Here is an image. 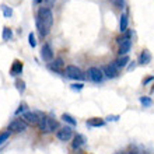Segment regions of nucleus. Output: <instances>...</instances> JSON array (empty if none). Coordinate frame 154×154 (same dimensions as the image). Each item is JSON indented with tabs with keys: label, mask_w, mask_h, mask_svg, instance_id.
Here are the masks:
<instances>
[{
	"label": "nucleus",
	"mask_w": 154,
	"mask_h": 154,
	"mask_svg": "<svg viewBox=\"0 0 154 154\" xmlns=\"http://www.w3.org/2000/svg\"><path fill=\"white\" fill-rule=\"evenodd\" d=\"M35 23H37V28L39 31L41 37L42 38L46 37L49 34V29H51V27L53 24V14L51 11V8H48V7L39 8Z\"/></svg>",
	"instance_id": "f257e3e1"
},
{
	"label": "nucleus",
	"mask_w": 154,
	"mask_h": 154,
	"mask_svg": "<svg viewBox=\"0 0 154 154\" xmlns=\"http://www.w3.org/2000/svg\"><path fill=\"white\" fill-rule=\"evenodd\" d=\"M42 118H44V114L39 112V111H27V112H24V114L21 115V119L27 125H32V126L38 125Z\"/></svg>",
	"instance_id": "f03ea898"
},
{
	"label": "nucleus",
	"mask_w": 154,
	"mask_h": 154,
	"mask_svg": "<svg viewBox=\"0 0 154 154\" xmlns=\"http://www.w3.org/2000/svg\"><path fill=\"white\" fill-rule=\"evenodd\" d=\"M65 73L67 77H70V79H74V80H83L84 79V74H83V72H81L77 66L74 65H67L66 66V70Z\"/></svg>",
	"instance_id": "7ed1b4c3"
},
{
	"label": "nucleus",
	"mask_w": 154,
	"mask_h": 154,
	"mask_svg": "<svg viewBox=\"0 0 154 154\" xmlns=\"http://www.w3.org/2000/svg\"><path fill=\"white\" fill-rule=\"evenodd\" d=\"M25 129H27V123H25L21 118H16V119H13V121L8 123V130H10V132L20 133V132H24Z\"/></svg>",
	"instance_id": "20e7f679"
},
{
	"label": "nucleus",
	"mask_w": 154,
	"mask_h": 154,
	"mask_svg": "<svg viewBox=\"0 0 154 154\" xmlns=\"http://www.w3.org/2000/svg\"><path fill=\"white\" fill-rule=\"evenodd\" d=\"M73 129L70 128V126H65V128H62L56 132V137L60 140V142H69L73 139Z\"/></svg>",
	"instance_id": "39448f33"
},
{
	"label": "nucleus",
	"mask_w": 154,
	"mask_h": 154,
	"mask_svg": "<svg viewBox=\"0 0 154 154\" xmlns=\"http://www.w3.org/2000/svg\"><path fill=\"white\" fill-rule=\"evenodd\" d=\"M87 74H88L90 80L94 81V83H101L104 80V72L100 67H90Z\"/></svg>",
	"instance_id": "423d86ee"
},
{
	"label": "nucleus",
	"mask_w": 154,
	"mask_h": 154,
	"mask_svg": "<svg viewBox=\"0 0 154 154\" xmlns=\"http://www.w3.org/2000/svg\"><path fill=\"white\" fill-rule=\"evenodd\" d=\"M41 57H42L45 62H52L53 60V51H52L51 44L45 42V44L42 45V49H41Z\"/></svg>",
	"instance_id": "0eeeda50"
},
{
	"label": "nucleus",
	"mask_w": 154,
	"mask_h": 154,
	"mask_svg": "<svg viewBox=\"0 0 154 154\" xmlns=\"http://www.w3.org/2000/svg\"><path fill=\"white\" fill-rule=\"evenodd\" d=\"M132 48V41L130 38H123V39L119 42V55L121 56H126V53L130 51Z\"/></svg>",
	"instance_id": "6e6552de"
},
{
	"label": "nucleus",
	"mask_w": 154,
	"mask_h": 154,
	"mask_svg": "<svg viewBox=\"0 0 154 154\" xmlns=\"http://www.w3.org/2000/svg\"><path fill=\"white\" fill-rule=\"evenodd\" d=\"M102 72H104V76H106L108 79H115L118 77V69L116 66L114 65V62L111 63V65H106L102 67Z\"/></svg>",
	"instance_id": "1a4fd4ad"
},
{
	"label": "nucleus",
	"mask_w": 154,
	"mask_h": 154,
	"mask_svg": "<svg viewBox=\"0 0 154 154\" xmlns=\"http://www.w3.org/2000/svg\"><path fill=\"white\" fill-rule=\"evenodd\" d=\"M85 144V137L83 134L77 133L73 136V142H72V147H73V150H80L81 147Z\"/></svg>",
	"instance_id": "9d476101"
},
{
	"label": "nucleus",
	"mask_w": 154,
	"mask_h": 154,
	"mask_svg": "<svg viewBox=\"0 0 154 154\" xmlns=\"http://www.w3.org/2000/svg\"><path fill=\"white\" fill-rule=\"evenodd\" d=\"M23 73V62H20L18 59L13 62L11 65V69H10V76H18V74Z\"/></svg>",
	"instance_id": "9b49d317"
},
{
	"label": "nucleus",
	"mask_w": 154,
	"mask_h": 154,
	"mask_svg": "<svg viewBox=\"0 0 154 154\" xmlns=\"http://www.w3.org/2000/svg\"><path fill=\"white\" fill-rule=\"evenodd\" d=\"M151 62V53L149 49H144L142 53H140V57H139V63L140 65H149Z\"/></svg>",
	"instance_id": "f8f14e48"
},
{
	"label": "nucleus",
	"mask_w": 154,
	"mask_h": 154,
	"mask_svg": "<svg viewBox=\"0 0 154 154\" xmlns=\"http://www.w3.org/2000/svg\"><path fill=\"white\" fill-rule=\"evenodd\" d=\"M104 125H105V121L101 118H91L87 121V126H90V128H101Z\"/></svg>",
	"instance_id": "ddd939ff"
},
{
	"label": "nucleus",
	"mask_w": 154,
	"mask_h": 154,
	"mask_svg": "<svg viewBox=\"0 0 154 154\" xmlns=\"http://www.w3.org/2000/svg\"><path fill=\"white\" fill-rule=\"evenodd\" d=\"M65 66V62H63V59L62 57H56L55 59V62L52 63V66H51V69L53 70V72H57V73H60V69Z\"/></svg>",
	"instance_id": "4468645a"
},
{
	"label": "nucleus",
	"mask_w": 154,
	"mask_h": 154,
	"mask_svg": "<svg viewBox=\"0 0 154 154\" xmlns=\"http://www.w3.org/2000/svg\"><path fill=\"white\" fill-rule=\"evenodd\" d=\"M46 121H48V133L59 129V123H57V121H55L52 116H46Z\"/></svg>",
	"instance_id": "2eb2a0df"
},
{
	"label": "nucleus",
	"mask_w": 154,
	"mask_h": 154,
	"mask_svg": "<svg viewBox=\"0 0 154 154\" xmlns=\"http://www.w3.org/2000/svg\"><path fill=\"white\" fill-rule=\"evenodd\" d=\"M130 59H129V56H121L119 59H116V60L114 62V65L116 66V69L119 70V69H122V67H125L126 65H128V62H129Z\"/></svg>",
	"instance_id": "dca6fc26"
},
{
	"label": "nucleus",
	"mask_w": 154,
	"mask_h": 154,
	"mask_svg": "<svg viewBox=\"0 0 154 154\" xmlns=\"http://www.w3.org/2000/svg\"><path fill=\"white\" fill-rule=\"evenodd\" d=\"M128 23H129V20H128V14H122L121 16V21H119V29H121V32H125L126 29H128Z\"/></svg>",
	"instance_id": "f3484780"
},
{
	"label": "nucleus",
	"mask_w": 154,
	"mask_h": 154,
	"mask_svg": "<svg viewBox=\"0 0 154 154\" xmlns=\"http://www.w3.org/2000/svg\"><path fill=\"white\" fill-rule=\"evenodd\" d=\"M62 121H65L66 123H69L70 126H76L77 125V121L74 119L72 115H69V114H63L62 115Z\"/></svg>",
	"instance_id": "a211bd4d"
},
{
	"label": "nucleus",
	"mask_w": 154,
	"mask_h": 154,
	"mask_svg": "<svg viewBox=\"0 0 154 154\" xmlns=\"http://www.w3.org/2000/svg\"><path fill=\"white\" fill-rule=\"evenodd\" d=\"M16 88L18 90V93H24L25 91V81L24 80H20V79H17L16 80Z\"/></svg>",
	"instance_id": "6ab92c4d"
},
{
	"label": "nucleus",
	"mask_w": 154,
	"mask_h": 154,
	"mask_svg": "<svg viewBox=\"0 0 154 154\" xmlns=\"http://www.w3.org/2000/svg\"><path fill=\"white\" fill-rule=\"evenodd\" d=\"M0 8H2V11H3V16L4 17H11L13 16V10L10 7H7L6 4H2V6H0Z\"/></svg>",
	"instance_id": "aec40b11"
},
{
	"label": "nucleus",
	"mask_w": 154,
	"mask_h": 154,
	"mask_svg": "<svg viewBox=\"0 0 154 154\" xmlns=\"http://www.w3.org/2000/svg\"><path fill=\"white\" fill-rule=\"evenodd\" d=\"M11 37H13L11 29L8 28V27H4V28H3V39L4 41H8V39H11Z\"/></svg>",
	"instance_id": "412c9836"
},
{
	"label": "nucleus",
	"mask_w": 154,
	"mask_h": 154,
	"mask_svg": "<svg viewBox=\"0 0 154 154\" xmlns=\"http://www.w3.org/2000/svg\"><path fill=\"white\" fill-rule=\"evenodd\" d=\"M10 134H11L10 130H6V132H3V133H0V146H2V144H3L8 137H10Z\"/></svg>",
	"instance_id": "4be33fe9"
},
{
	"label": "nucleus",
	"mask_w": 154,
	"mask_h": 154,
	"mask_svg": "<svg viewBox=\"0 0 154 154\" xmlns=\"http://www.w3.org/2000/svg\"><path fill=\"white\" fill-rule=\"evenodd\" d=\"M27 108H28V105H27L25 102H21V104H20V106H18V109L16 111V115L21 114V112H27Z\"/></svg>",
	"instance_id": "5701e85b"
},
{
	"label": "nucleus",
	"mask_w": 154,
	"mask_h": 154,
	"mask_svg": "<svg viewBox=\"0 0 154 154\" xmlns=\"http://www.w3.org/2000/svg\"><path fill=\"white\" fill-rule=\"evenodd\" d=\"M111 3L114 4L115 7H118V8L125 7V2H123V0H111Z\"/></svg>",
	"instance_id": "b1692460"
},
{
	"label": "nucleus",
	"mask_w": 154,
	"mask_h": 154,
	"mask_svg": "<svg viewBox=\"0 0 154 154\" xmlns=\"http://www.w3.org/2000/svg\"><path fill=\"white\" fill-rule=\"evenodd\" d=\"M28 42H29V45H31L32 48H35V46H37V41H35V35H34V32H29Z\"/></svg>",
	"instance_id": "393cba45"
},
{
	"label": "nucleus",
	"mask_w": 154,
	"mask_h": 154,
	"mask_svg": "<svg viewBox=\"0 0 154 154\" xmlns=\"http://www.w3.org/2000/svg\"><path fill=\"white\" fill-rule=\"evenodd\" d=\"M140 102H142L144 106H150L151 105V100L149 97H140Z\"/></svg>",
	"instance_id": "a878e982"
},
{
	"label": "nucleus",
	"mask_w": 154,
	"mask_h": 154,
	"mask_svg": "<svg viewBox=\"0 0 154 154\" xmlns=\"http://www.w3.org/2000/svg\"><path fill=\"white\" fill-rule=\"evenodd\" d=\"M83 83H74V84H72V90H74V91H80V90H83Z\"/></svg>",
	"instance_id": "bb28decb"
},
{
	"label": "nucleus",
	"mask_w": 154,
	"mask_h": 154,
	"mask_svg": "<svg viewBox=\"0 0 154 154\" xmlns=\"http://www.w3.org/2000/svg\"><path fill=\"white\" fill-rule=\"evenodd\" d=\"M118 119H119V116H106V121L108 122H111V121H118Z\"/></svg>",
	"instance_id": "cd10ccee"
},
{
	"label": "nucleus",
	"mask_w": 154,
	"mask_h": 154,
	"mask_svg": "<svg viewBox=\"0 0 154 154\" xmlns=\"http://www.w3.org/2000/svg\"><path fill=\"white\" fill-rule=\"evenodd\" d=\"M153 79H154V77H149V79H147V80H144V85H146L147 83H150V81L153 80Z\"/></svg>",
	"instance_id": "c85d7f7f"
},
{
	"label": "nucleus",
	"mask_w": 154,
	"mask_h": 154,
	"mask_svg": "<svg viewBox=\"0 0 154 154\" xmlns=\"http://www.w3.org/2000/svg\"><path fill=\"white\" fill-rule=\"evenodd\" d=\"M128 154H140V153H139V151H136V150H132V151H129Z\"/></svg>",
	"instance_id": "c756f323"
},
{
	"label": "nucleus",
	"mask_w": 154,
	"mask_h": 154,
	"mask_svg": "<svg viewBox=\"0 0 154 154\" xmlns=\"http://www.w3.org/2000/svg\"><path fill=\"white\" fill-rule=\"evenodd\" d=\"M41 2H44V0H34V4H39Z\"/></svg>",
	"instance_id": "7c9ffc66"
},
{
	"label": "nucleus",
	"mask_w": 154,
	"mask_h": 154,
	"mask_svg": "<svg viewBox=\"0 0 154 154\" xmlns=\"http://www.w3.org/2000/svg\"><path fill=\"white\" fill-rule=\"evenodd\" d=\"M116 154H123V153H116Z\"/></svg>",
	"instance_id": "2f4dec72"
},
{
	"label": "nucleus",
	"mask_w": 154,
	"mask_h": 154,
	"mask_svg": "<svg viewBox=\"0 0 154 154\" xmlns=\"http://www.w3.org/2000/svg\"><path fill=\"white\" fill-rule=\"evenodd\" d=\"M144 154H149V153H144Z\"/></svg>",
	"instance_id": "473e14b6"
}]
</instances>
